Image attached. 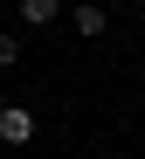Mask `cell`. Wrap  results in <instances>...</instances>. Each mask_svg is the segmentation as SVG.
I'll return each instance as SVG.
<instances>
[{"mask_svg":"<svg viewBox=\"0 0 145 159\" xmlns=\"http://www.w3.org/2000/svg\"><path fill=\"white\" fill-rule=\"evenodd\" d=\"M55 14H62V0H21V21H35V28L55 21Z\"/></svg>","mask_w":145,"mask_h":159,"instance_id":"7a4b0ae2","label":"cell"},{"mask_svg":"<svg viewBox=\"0 0 145 159\" xmlns=\"http://www.w3.org/2000/svg\"><path fill=\"white\" fill-rule=\"evenodd\" d=\"M0 139H7V145H28V139H35V118H28L21 104H7V111H0Z\"/></svg>","mask_w":145,"mask_h":159,"instance_id":"6da1fadb","label":"cell"},{"mask_svg":"<svg viewBox=\"0 0 145 159\" xmlns=\"http://www.w3.org/2000/svg\"><path fill=\"white\" fill-rule=\"evenodd\" d=\"M14 56H21V42H14V35H0V69H7Z\"/></svg>","mask_w":145,"mask_h":159,"instance_id":"277c9868","label":"cell"},{"mask_svg":"<svg viewBox=\"0 0 145 159\" xmlns=\"http://www.w3.org/2000/svg\"><path fill=\"white\" fill-rule=\"evenodd\" d=\"M76 35H104V7H76Z\"/></svg>","mask_w":145,"mask_h":159,"instance_id":"3957f363","label":"cell"}]
</instances>
